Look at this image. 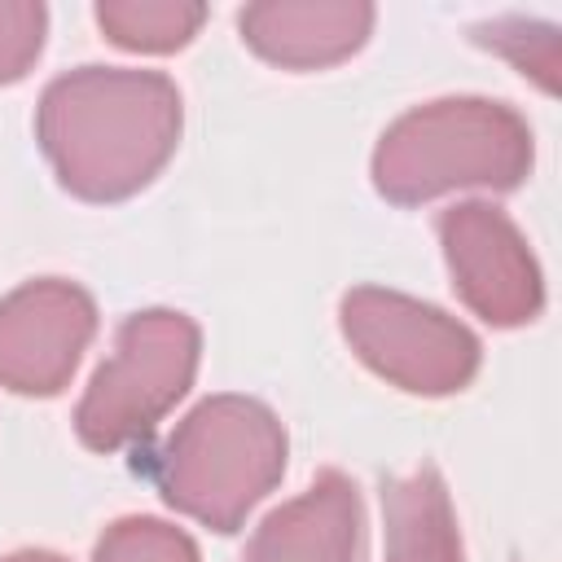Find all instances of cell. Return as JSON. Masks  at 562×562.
<instances>
[{
  "instance_id": "cell-9",
  "label": "cell",
  "mask_w": 562,
  "mask_h": 562,
  "mask_svg": "<svg viewBox=\"0 0 562 562\" xmlns=\"http://www.w3.org/2000/svg\"><path fill=\"white\" fill-rule=\"evenodd\" d=\"M378 9L364 0H263L237 13L241 40L281 70H321L364 48Z\"/></svg>"
},
{
  "instance_id": "cell-4",
  "label": "cell",
  "mask_w": 562,
  "mask_h": 562,
  "mask_svg": "<svg viewBox=\"0 0 562 562\" xmlns=\"http://www.w3.org/2000/svg\"><path fill=\"white\" fill-rule=\"evenodd\" d=\"M202 356V329L176 307L132 312L114 351L97 364L79 408L75 435L92 452H119L140 443L193 386Z\"/></svg>"
},
{
  "instance_id": "cell-15",
  "label": "cell",
  "mask_w": 562,
  "mask_h": 562,
  "mask_svg": "<svg viewBox=\"0 0 562 562\" xmlns=\"http://www.w3.org/2000/svg\"><path fill=\"white\" fill-rule=\"evenodd\" d=\"M0 562H66V558L53 549H18V553H4Z\"/></svg>"
},
{
  "instance_id": "cell-8",
  "label": "cell",
  "mask_w": 562,
  "mask_h": 562,
  "mask_svg": "<svg viewBox=\"0 0 562 562\" xmlns=\"http://www.w3.org/2000/svg\"><path fill=\"white\" fill-rule=\"evenodd\" d=\"M364 505L342 470H321L246 540L241 562H360Z\"/></svg>"
},
{
  "instance_id": "cell-13",
  "label": "cell",
  "mask_w": 562,
  "mask_h": 562,
  "mask_svg": "<svg viewBox=\"0 0 562 562\" xmlns=\"http://www.w3.org/2000/svg\"><path fill=\"white\" fill-rule=\"evenodd\" d=\"M474 40L496 48L501 57H509L522 75H531L544 92L558 88V31L544 22H527V18H496L474 26Z\"/></svg>"
},
{
  "instance_id": "cell-7",
  "label": "cell",
  "mask_w": 562,
  "mask_h": 562,
  "mask_svg": "<svg viewBox=\"0 0 562 562\" xmlns=\"http://www.w3.org/2000/svg\"><path fill=\"white\" fill-rule=\"evenodd\" d=\"M97 334V303L66 277L22 281L0 299V386L13 395H57L75 378Z\"/></svg>"
},
{
  "instance_id": "cell-3",
  "label": "cell",
  "mask_w": 562,
  "mask_h": 562,
  "mask_svg": "<svg viewBox=\"0 0 562 562\" xmlns=\"http://www.w3.org/2000/svg\"><path fill=\"white\" fill-rule=\"evenodd\" d=\"M285 452V426L268 404L250 395H206L176 422L149 474L176 514L211 531H237L281 483Z\"/></svg>"
},
{
  "instance_id": "cell-6",
  "label": "cell",
  "mask_w": 562,
  "mask_h": 562,
  "mask_svg": "<svg viewBox=\"0 0 562 562\" xmlns=\"http://www.w3.org/2000/svg\"><path fill=\"white\" fill-rule=\"evenodd\" d=\"M439 246L461 303L496 329H518L544 312L540 263L518 224L492 202H457L439 215Z\"/></svg>"
},
{
  "instance_id": "cell-14",
  "label": "cell",
  "mask_w": 562,
  "mask_h": 562,
  "mask_svg": "<svg viewBox=\"0 0 562 562\" xmlns=\"http://www.w3.org/2000/svg\"><path fill=\"white\" fill-rule=\"evenodd\" d=\"M48 9L40 0H0V83H18L44 53Z\"/></svg>"
},
{
  "instance_id": "cell-10",
  "label": "cell",
  "mask_w": 562,
  "mask_h": 562,
  "mask_svg": "<svg viewBox=\"0 0 562 562\" xmlns=\"http://www.w3.org/2000/svg\"><path fill=\"white\" fill-rule=\"evenodd\" d=\"M382 518H386V562H465L439 465L422 461L417 470L386 479Z\"/></svg>"
},
{
  "instance_id": "cell-5",
  "label": "cell",
  "mask_w": 562,
  "mask_h": 562,
  "mask_svg": "<svg viewBox=\"0 0 562 562\" xmlns=\"http://www.w3.org/2000/svg\"><path fill=\"white\" fill-rule=\"evenodd\" d=\"M347 347L382 382L408 395H452L479 373V338L435 303L400 290L356 285L338 303Z\"/></svg>"
},
{
  "instance_id": "cell-2",
  "label": "cell",
  "mask_w": 562,
  "mask_h": 562,
  "mask_svg": "<svg viewBox=\"0 0 562 562\" xmlns=\"http://www.w3.org/2000/svg\"><path fill=\"white\" fill-rule=\"evenodd\" d=\"M536 162L527 119L492 97H439L404 110L373 145V189L422 206L457 189H518Z\"/></svg>"
},
{
  "instance_id": "cell-11",
  "label": "cell",
  "mask_w": 562,
  "mask_h": 562,
  "mask_svg": "<svg viewBox=\"0 0 562 562\" xmlns=\"http://www.w3.org/2000/svg\"><path fill=\"white\" fill-rule=\"evenodd\" d=\"M206 22V4L198 0H101L97 26L110 44L132 53H176Z\"/></svg>"
},
{
  "instance_id": "cell-12",
  "label": "cell",
  "mask_w": 562,
  "mask_h": 562,
  "mask_svg": "<svg viewBox=\"0 0 562 562\" xmlns=\"http://www.w3.org/2000/svg\"><path fill=\"white\" fill-rule=\"evenodd\" d=\"M92 562H202V553H198L193 536L180 531L176 522H162L149 514H127L101 531Z\"/></svg>"
},
{
  "instance_id": "cell-1",
  "label": "cell",
  "mask_w": 562,
  "mask_h": 562,
  "mask_svg": "<svg viewBox=\"0 0 562 562\" xmlns=\"http://www.w3.org/2000/svg\"><path fill=\"white\" fill-rule=\"evenodd\" d=\"M180 88L162 70L79 66L57 75L35 105V140L57 184L83 202L140 193L176 154Z\"/></svg>"
}]
</instances>
